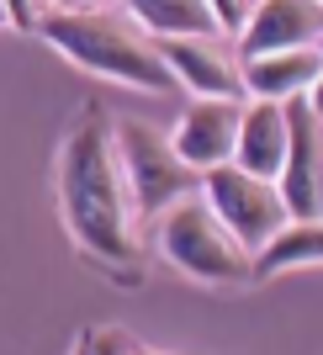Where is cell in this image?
Returning a JSON list of instances; mask_svg holds the SVG:
<instances>
[{"instance_id":"cell-1","label":"cell","mask_w":323,"mask_h":355,"mask_svg":"<svg viewBox=\"0 0 323 355\" xmlns=\"http://www.w3.org/2000/svg\"><path fill=\"white\" fill-rule=\"evenodd\" d=\"M59 202L64 223L80 239V250L90 260H101L106 270H122L132 286V266H138V212H132L128 180H122L117 138L106 128L96 106H85V117L69 128L59 154Z\"/></svg>"},{"instance_id":"cell-2","label":"cell","mask_w":323,"mask_h":355,"mask_svg":"<svg viewBox=\"0 0 323 355\" xmlns=\"http://www.w3.org/2000/svg\"><path fill=\"white\" fill-rule=\"evenodd\" d=\"M48 43L59 48L69 64L90 74H106V80H122V85H138V90H175V69L159 59V48L132 32V16H117V11H53L48 6L37 16V27Z\"/></svg>"},{"instance_id":"cell-3","label":"cell","mask_w":323,"mask_h":355,"mask_svg":"<svg viewBox=\"0 0 323 355\" xmlns=\"http://www.w3.org/2000/svg\"><path fill=\"white\" fill-rule=\"evenodd\" d=\"M159 244H164V254H170V266L196 276V282H212V286L254 282V254L244 250L234 239V228L212 212L202 186L159 212Z\"/></svg>"},{"instance_id":"cell-4","label":"cell","mask_w":323,"mask_h":355,"mask_svg":"<svg viewBox=\"0 0 323 355\" xmlns=\"http://www.w3.org/2000/svg\"><path fill=\"white\" fill-rule=\"evenodd\" d=\"M112 138H117L122 180H128V196H132L138 218H159L170 202H180L186 191L202 186V170H191L170 148V138H159L148 122H122Z\"/></svg>"},{"instance_id":"cell-5","label":"cell","mask_w":323,"mask_h":355,"mask_svg":"<svg viewBox=\"0 0 323 355\" xmlns=\"http://www.w3.org/2000/svg\"><path fill=\"white\" fill-rule=\"evenodd\" d=\"M202 196L212 202V212L234 228V239L250 254L276 234L281 223H286V202H281L276 180L254 175V170H244V164H234V159L202 170Z\"/></svg>"},{"instance_id":"cell-6","label":"cell","mask_w":323,"mask_h":355,"mask_svg":"<svg viewBox=\"0 0 323 355\" xmlns=\"http://www.w3.org/2000/svg\"><path fill=\"white\" fill-rule=\"evenodd\" d=\"M323 43V6L318 0H260L238 21V59L281 53V48H313Z\"/></svg>"},{"instance_id":"cell-7","label":"cell","mask_w":323,"mask_h":355,"mask_svg":"<svg viewBox=\"0 0 323 355\" xmlns=\"http://www.w3.org/2000/svg\"><path fill=\"white\" fill-rule=\"evenodd\" d=\"M238 117H244V101L238 96H202V101L175 122L170 148L191 170H212V164L234 159V138H238Z\"/></svg>"},{"instance_id":"cell-8","label":"cell","mask_w":323,"mask_h":355,"mask_svg":"<svg viewBox=\"0 0 323 355\" xmlns=\"http://www.w3.org/2000/svg\"><path fill=\"white\" fill-rule=\"evenodd\" d=\"M154 48L175 69L180 85H191L196 96H238L244 101V69L212 43V32H164V37H154Z\"/></svg>"},{"instance_id":"cell-9","label":"cell","mask_w":323,"mask_h":355,"mask_svg":"<svg viewBox=\"0 0 323 355\" xmlns=\"http://www.w3.org/2000/svg\"><path fill=\"white\" fill-rule=\"evenodd\" d=\"M244 69V96H260V101H292V96H308V85L323 69V48H281V53H254V59H238Z\"/></svg>"},{"instance_id":"cell-10","label":"cell","mask_w":323,"mask_h":355,"mask_svg":"<svg viewBox=\"0 0 323 355\" xmlns=\"http://www.w3.org/2000/svg\"><path fill=\"white\" fill-rule=\"evenodd\" d=\"M281 159H286V101H260V96H254V101L244 106V117H238L234 164L276 180Z\"/></svg>"},{"instance_id":"cell-11","label":"cell","mask_w":323,"mask_h":355,"mask_svg":"<svg viewBox=\"0 0 323 355\" xmlns=\"http://www.w3.org/2000/svg\"><path fill=\"white\" fill-rule=\"evenodd\" d=\"M292 266H323V218H286L276 234L254 250V282Z\"/></svg>"},{"instance_id":"cell-12","label":"cell","mask_w":323,"mask_h":355,"mask_svg":"<svg viewBox=\"0 0 323 355\" xmlns=\"http://www.w3.org/2000/svg\"><path fill=\"white\" fill-rule=\"evenodd\" d=\"M122 11L154 37H164V32H218L207 0H122Z\"/></svg>"},{"instance_id":"cell-13","label":"cell","mask_w":323,"mask_h":355,"mask_svg":"<svg viewBox=\"0 0 323 355\" xmlns=\"http://www.w3.org/2000/svg\"><path fill=\"white\" fill-rule=\"evenodd\" d=\"M80 350H148L143 340H132V334H117V329H90Z\"/></svg>"},{"instance_id":"cell-14","label":"cell","mask_w":323,"mask_h":355,"mask_svg":"<svg viewBox=\"0 0 323 355\" xmlns=\"http://www.w3.org/2000/svg\"><path fill=\"white\" fill-rule=\"evenodd\" d=\"M37 16H43V0H6V21H11V27L32 32V27H37Z\"/></svg>"},{"instance_id":"cell-15","label":"cell","mask_w":323,"mask_h":355,"mask_svg":"<svg viewBox=\"0 0 323 355\" xmlns=\"http://www.w3.org/2000/svg\"><path fill=\"white\" fill-rule=\"evenodd\" d=\"M207 11H212V21H218V27L234 32L238 21H244V0H207Z\"/></svg>"},{"instance_id":"cell-16","label":"cell","mask_w":323,"mask_h":355,"mask_svg":"<svg viewBox=\"0 0 323 355\" xmlns=\"http://www.w3.org/2000/svg\"><path fill=\"white\" fill-rule=\"evenodd\" d=\"M302 101H308L313 112H318V122H323V69H318V80L308 85V96H302Z\"/></svg>"},{"instance_id":"cell-17","label":"cell","mask_w":323,"mask_h":355,"mask_svg":"<svg viewBox=\"0 0 323 355\" xmlns=\"http://www.w3.org/2000/svg\"><path fill=\"white\" fill-rule=\"evenodd\" d=\"M53 11H90V6H101V0H48Z\"/></svg>"},{"instance_id":"cell-18","label":"cell","mask_w":323,"mask_h":355,"mask_svg":"<svg viewBox=\"0 0 323 355\" xmlns=\"http://www.w3.org/2000/svg\"><path fill=\"white\" fill-rule=\"evenodd\" d=\"M0 27H6V0H0Z\"/></svg>"},{"instance_id":"cell-19","label":"cell","mask_w":323,"mask_h":355,"mask_svg":"<svg viewBox=\"0 0 323 355\" xmlns=\"http://www.w3.org/2000/svg\"><path fill=\"white\" fill-rule=\"evenodd\" d=\"M318 6H323V0H318Z\"/></svg>"},{"instance_id":"cell-20","label":"cell","mask_w":323,"mask_h":355,"mask_svg":"<svg viewBox=\"0 0 323 355\" xmlns=\"http://www.w3.org/2000/svg\"><path fill=\"white\" fill-rule=\"evenodd\" d=\"M318 48H323V43H318Z\"/></svg>"}]
</instances>
